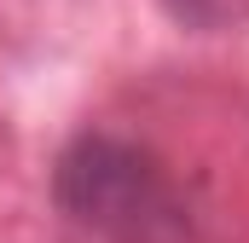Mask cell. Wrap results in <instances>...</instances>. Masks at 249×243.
<instances>
[{
    "label": "cell",
    "instance_id": "cell-1",
    "mask_svg": "<svg viewBox=\"0 0 249 243\" xmlns=\"http://www.w3.org/2000/svg\"><path fill=\"white\" fill-rule=\"evenodd\" d=\"M58 203L70 220L110 243H186V203L133 145L81 139L58 162Z\"/></svg>",
    "mask_w": 249,
    "mask_h": 243
},
{
    "label": "cell",
    "instance_id": "cell-2",
    "mask_svg": "<svg viewBox=\"0 0 249 243\" xmlns=\"http://www.w3.org/2000/svg\"><path fill=\"white\" fill-rule=\"evenodd\" d=\"M157 6L191 35H232L249 23V0H157Z\"/></svg>",
    "mask_w": 249,
    "mask_h": 243
}]
</instances>
